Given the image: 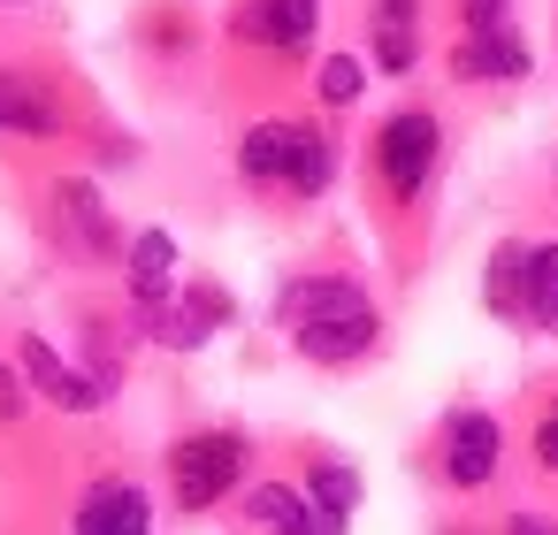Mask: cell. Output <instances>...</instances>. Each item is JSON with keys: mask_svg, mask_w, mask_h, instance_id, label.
Here are the masks:
<instances>
[{"mask_svg": "<svg viewBox=\"0 0 558 535\" xmlns=\"http://www.w3.org/2000/svg\"><path fill=\"white\" fill-rule=\"evenodd\" d=\"M276 314H283L291 344H299L314 367H344V360H360V352L375 344V306H367V291L344 283V276H299V283H283Z\"/></svg>", "mask_w": 558, "mask_h": 535, "instance_id": "6da1fadb", "label": "cell"}, {"mask_svg": "<svg viewBox=\"0 0 558 535\" xmlns=\"http://www.w3.org/2000/svg\"><path fill=\"white\" fill-rule=\"evenodd\" d=\"M238 169H245L253 184H276V192L314 199V192L329 184L337 154H329V138H322V131H306V123H253V131H245V146H238Z\"/></svg>", "mask_w": 558, "mask_h": 535, "instance_id": "7a4b0ae2", "label": "cell"}, {"mask_svg": "<svg viewBox=\"0 0 558 535\" xmlns=\"http://www.w3.org/2000/svg\"><path fill=\"white\" fill-rule=\"evenodd\" d=\"M238 474H245V443L222 436V428L184 436V443L169 451V482H177V504H184V512L222 504V489H238Z\"/></svg>", "mask_w": 558, "mask_h": 535, "instance_id": "3957f363", "label": "cell"}, {"mask_svg": "<svg viewBox=\"0 0 558 535\" xmlns=\"http://www.w3.org/2000/svg\"><path fill=\"white\" fill-rule=\"evenodd\" d=\"M512 0H466V47H459V77H527V47L505 24Z\"/></svg>", "mask_w": 558, "mask_h": 535, "instance_id": "277c9868", "label": "cell"}, {"mask_svg": "<svg viewBox=\"0 0 558 535\" xmlns=\"http://www.w3.org/2000/svg\"><path fill=\"white\" fill-rule=\"evenodd\" d=\"M375 161H383V184L398 199H413L436 169V115H390L383 138H375Z\"/></svg>", "mask_w": 558, "mask_h": 535, "instance_id": "5b68a950", "label": "cell"}, {"mask_svg": "<svg viewBox=\"0 0 558 535\" xmlns=\"http://www.w3.org/2000/svg\"><path fill=\"white\" fill-rule=\"evenodd\" d=\"M322 24V0H245L238 9V39L268 47V54H299Z\"/></svg>", "mask_w": 558, "mask_h": 535, "instance_id": "8992f818", "label": "cell"}, {"mask_svg": "<svg viewBox=\"0 0 558 535\" xmlns=\"http://www.w3.org/2000/svg\"><path fill=\"white\" fill-rule=\"evenodd\" d=\"M146 321H154V337H161V344H177V352H199V344H207V337L230 321V291H215V283H192L184 299L154 306Z\"/></svg>", "mask_w": 558, "mask_h": 535, "instance_id": "52a82bcc", "label": "cell"}, {"mask_svg": "<svg viewBox=\"0 0 558 535\" xmlns=\"http://www.w3.org/2000/svg\"><path fill=\"white\" fill-rule=\"evenodd\" d=\"M24 375H32V390H39V398H54L62 413H93V405L108 398V382H100V375H77L47 337H32V344H24Z\"/></svg>", "mask_w": 558, "mask_h": 535, "instance_id": "ba28073f", "label": "cell"}, {"mask_svg": "<svg viewBox=\"0 0 558 535\" xmlns=\"http://www.w3.org/2000/svg\"><path fill=\"white\" fill-rule=\"evenodd\" d=\"M154 527V504L138 482H93L77 497V535H146Z\"/></svg>", "mask_w": 558, "mask_h": 535, "instance_id": "9c48e42d", "label": "cell"}, {"mask_svg": "<svg viewBox=\"0 0 558 535\" xmlns=\"http://www.w3.org/2000/svg\"><path fill=\"white\" fill-rule=\"evenodd\" d=\"M444 474L459 489H482L497 474V421L489 413H451V428H444Z\"/></svg>", "mask_w": 558, "mask_h": 535, "instance_id": "30bf717a", "label": "cell"}, {"mask_svg": "<svg viewBox=\"0 0 558 535\" xmlns=\"http://www.w3.org/2000/svg\"><path fill=\"white\" fill-rule=\"evenodd\" d=\"M131 299H138L146 314L177 299V238H169V230H146V238L131 245Z\"/></svg>", "mask_w": 558, "mask_h": 535, "instance_id": "8fae6325", "label": "cell"}, {"mask_svg": "<svg viewBox=\"0 0 558 535\" xmlns=\"http://www.w3.org/2000/svg\"><path fill=\"white\" fill-rule=\"evenodd\" d=\"M253 520L268 527V535H344L314 497H299V489H253Z\"/></svg>", "mask_w": 558, "mask_h": 535, "instance_id": "7c38bea8", "label": "cell"}, {"mask_svg": "<svg viewBox=\"0 0 558 535\" xmlns=\"http://www.w3.org/2000/svg\"><path fill=\"white\" fill-rule=\"evenodd\" d=\"M489 314L527 321V245H497V260H489Z\"/></svg>", "mask_w": 558, "mask_h": 535, "instance_id": "4fadbf2b", "label": "cell"}, {"mask_svg": "<svg viewBox=\"0 0 558 535\" xmlns=\"http://www.w3.org/2000/svg\"><path fill=\"white\" fill-rule=\"evenodd\" d=\"M0 131H54V100L32 77H0Z\"/></svg>", "mask_w": 558, "mask_h": 535, "instance_id": "5bb4252c", "label": "cell"}, {"mask_svg": "<svg viewBox=\"0 0 558 535\" xmlns=\"http://www.w3.org/2000/svg\"><path fill=\"white\" fill-rule=\"evenodd\" d=\"M375 62L413 70V0H383L375 9Z\"/></svg>", "mask_w": 558, "mask_h": 535, "instance_id": "9a60e30c", "label": "cell"}, {"mask_svg": "<svg viewBox=\"0 0 558 535\" xmlns=\"http://www.w3.org/2000/svg\"><path fill=\"white\" fill-rule=\"evenodd\" d=\"M54 199H62V222H70V238H77L85 253H100V245L116 238V230H108V207L93 199V184H62Z\"/></svg>", "mask_w": 558, "mask_h": 535, "instance_id": "2e32d148", "label": "cell"}, {"mask_svg": "<svg viewBox=\"0 0 558 535\" xmlns=\"http://www.w3.org/2000/svg\"><path fill=\"white\" fill-rule=\"evenodd\" d=\"M527 321L535 329H558V245H535L527 253Z\"/></svg>", "mask_w": 558, "mask_h": 535, "instance_id": "e0dca14e", "label": "cell"}, {"mask_svg": "<svg viewBox=\"0 0 558 535\" xmlns=\"http://www.w3.org/2000/svg\"><path fill=\"white\" fill-rule=\"evenodd\" d=\"M314 504L344 527V512L360 504V474H352V466H314Z\"/></svg>", "mask_w": 558, "mask_h": 535, "instance_id": "ac0fdd59", "label": "cell"}, {"mask_svg": "<svg viewBox=\"0 0 558 535\" xmlns=\"http://www.w3.org/2000/svg\"><path fill=\"white\" fill-rule=\"evenodd\" d=\"M322 100H329V108L360 100V62H352V54H329V62H322Z\"/></svg>", "mask_w": 558, "mask_h": 535, "instance_id": "d6986e66", "label": "cell"}, {"mask_svg": "<svg viewBox=\"0 0 558 535\" xmlns=\"http://www.w3.org/2000/svg\"><path fill=\"white\" fill-rule=\"evenodd\" d=\"M535 451H543V466H550V474H558V413H550V421H543V428H535Z\"/></svg>", "mask_w": 558, "mask_h": 535, "instance_id": "ffe728a7", "label": "cell"}, {"mask_svg": "<svg viewBox=\"0 0 558 535\" xmlns=\"http://www.w3.org/2000/svg\"><path fill=\"white\" fill-rule=\"evenodd\" d=\"M512 535H558V527H550V520H535V512H520V520H512Z\"/></svg>", "mask_w": 558, "mask_h": 535, "instance_id": "44dd1931", "label": "cell"}, {"mask_svg": "<svg viewBox=\"0 0 558 535\" xmlns=\"http://www.w3.org/2000/svg\"><path fill=\"white\" fill-rule=\"evenodd\" d=\"M0 413H24V398H16V382L0 375Z\"/></svg>", "mask_w": 558, "mask_h": 535, "instance_id": "7402d4cb", "label": "cell"}]
</instances>
